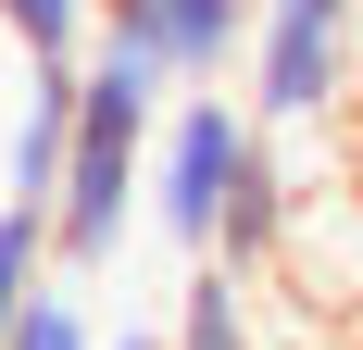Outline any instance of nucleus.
Returning a JSON list of instances; mask_svg holds the SVG:
<instances>
[{"mask_svg": "<svg viewBox=\"0 0 363 350\" xmlns=\"http://www.w3.org/2000/svg\"><path fill=\"white\" fill-rule=\"evenodd\" d=\"M176 101V75L138 63L125 38H88L75 63V150H63V188H50V250L63 276H101L125 225H150V125Z\"/></svg>", "mask_w": 363, "mask_h": 350, "instance_id": "nucleus-1", "label": "nucleus"}, {"mask_svg": "<svg viewBox=\"0 0 363 350\" xmlns=\"http://www.w3.org/2000/svg\"><path fill=\"white\" fill-rule=\"evenodd\" d=\"M251 163H263V113L251 101H213V88L163 101V125H150V225L188 263H213V225H225V201H238Z\"/></svg>", "mask_w": 363, "mask_h": 350, "instance_id": "nucleus-2", "label": "nucleus"}, {"mask_svg": "<svg viewBox=\"0 0 363 350\" xmlns=\"http://www.w3.org/2000/svg\"><path fill=\"white\" fill-rule=\"evenodd\" d=\"M338 75H351V13L263 0V26H251V113H263V125H313V113H338Z\"/></svg>", "mask_w": 363, "mask_h": 350, "instance_id": "nucleus-3", "label": "nucleus"}, {"mask_svg": "<svg viewBox=\"0 0 363 350\" xmlns=\"http://www.w3.org/2000/svg\"><path fill=\"white\" fill-rule=\"evenodd\" d=\"M263 0H101V38H125L138 63H163L176 88H213V75L251 63Z\"/></svg>", "mask_w": 363, "mask_h": 350, "instance_id": "nucleus-4", "label": "nucleus"}, {"mask_svg": "<svg viewBox=\"0 0 363 350\" xmlns=\"http://www.w3.org/2000/svg\"><path fill=\"white\" fill-rule=\"evenodd\" d=\"M163 350H263V338H251V276H238V263H188Z\"/></svg>", "mask_w": 363, "mask_h": 350, "instance_id": "nucleus-5", "label": "nucleus"}, {"mask_svg": "<svg viewBox=\"0 0 363 350\" xmlns=\"http://www.w3.org/2000/svg\"><path fill=\"white\" fill-rule=\"evenodd\" d=\"M75 150V75H26V125H13V201H50Z\"/></svg>", "mask_w": 363, "mask_h": 350, "instance_id": "nucleus-6", "label": "nucleus"}, {"mask_svg": "<svg viewBox=\"0 0 363 350\" xmlns=\"http://www.w3.org/2000/svg\"><path fill=\"white\" fill-rule=\"evenodd\" d=\"M276 250H289V175H276V150H263V163L238 175V201H225V225H213V263L263 276Z\"/></svg>", "mask_w": 363, "mask_h": 350, "instance_id": "nucleus-7", "label": "nucleus"}, {"mask_svg": "<svg viewBox=\"0 0 363 350\" xmlns=\"http://www.w3.org/2000/svg\"><path fill=\"white\" fill-rule=\"evenodd\" d=\"M0 26L26 50V75H75L88 38H101V0H0Z\"/></svg>", "mask_w": 363, "mask_h": 350, "instance_id": "nucleus-8", "label": "nucleus"}, {"mask_svg": "<svg viewBox=\"0 0 363 350\" xmlns=\"http://www.w3.org/2000/svg\"><path fill=\"white\" fill-rule=\"evenodd\" d=\"M50 201H0V338H13V313H26L38 288H50Z\"/></svg>", "mask_w": 363, "mask_h": 350, "instance_id": "nucleus-9", "label": "nucleus"}, {"mask_svg": "<svg viewBox=\"0 0 363 350\" xmlns=\"http://www.w3.org/2000/svg\"><path fill=\"white\" fill-rule=\"evenodd\" d=\"M0 350H101V325H88L75 288H38L26 313H13V338H0Z\"/></svg>", "mask_w": 363, "mask_h": 350, "instance_id": "nucleus-10", "label": "nucleus"}, {"mask_svg": "<svg viewBox=\"0 0 363 350\" xmlns=\"http://www.w3.org/2000/svg\"><path fill=\"white\" fill-rule=\"evenodd\" d=\"M101 350H163V338H138V325H113V338H101Z\"/></svg>", "mask_w": 363, "mask_h": 350, "instance_id": "nucleus-11", "label": "nucleus"}, {"mask_svg": "<svg viewBox=\"0 0 363 350\" xmlns=\"http://www.w3.org/2000/svg\"><path fill=\"white\" fill-rule=\"evenodd\" d=\"M313 13H351V0H313Z\"/></svg>", "mask_w": 363, "mask_h": 350, "instance_id": "nucleus-12", "label": "nucleus"}]
</instances>
